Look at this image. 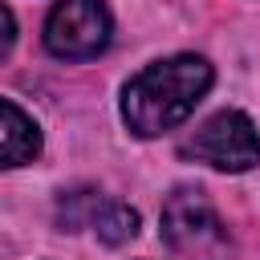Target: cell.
<instances>
[{"label": "cell", "instance_id": "4", "mask_svg": "<svg viewBox=\"0 0 260 260\" xmlns=\"http://www.w3.org/2000/svg\"><path fill=\"white\" fill-rule=\"evenodd\" d=\"M114 37L106 0H57L45 20V49L61 61H89Z\"/></svg>", "mask_w": 260, "mask_h": 260}, {"label": "cell", "instance_id": "2", "mask_svg": "<svg viewBox=\"0 0 260 260\" xmlns=\"http://www.w3.org/2000/svg\"><path fill=\"white\" fill-rule=\"evenodd\" d=\"M162 240L183 260H232V236L203 187H175L167 195Z\"/></svg>", "mask_w": 260, "mask_h": 260}, {"label": "cell", "instance_id": "7", "mask_svg": "<svg viewBox=\"0 0 260 260\" xmlns=\"http://www.w3.org/2000/svg\"><path fill=\"white\" fill-rule=\"evenodd\" d=\"M102 191H93V187H77V191H65L61 199H57V223L65 228V232H81V228H89L93 223V215H98V207H102Z\"/></svg>", "mask_w": 260, "mask_h": 260}, {"label": "cell", "instance_id": "6", "mask_svg": "<svg viewBox=\"0 0 260 260\" xmlns=\"http://www.w3.org/2000/svg\"><path fill=\"white\" fill-rule=\"evenodd\" d=\"M89 232H93L102 244H114V248H118V244H126V240L138 236V211L126 207V203H118V199H102Z\"/></svg>", "mask_w": 260, "mask_h": 260}, {"label": "cell", "instance_id": "3", "mask_svg": "<svg viewBox=\"0 0 260 260\" xmlns=\"http://www.w3.org/2000/svg\"><path fill=\"white\" fill-rule=\"evenodd\" d=\"M179 150H183V158H195V162H207L215 171L240 175V171L260 167V130L244 110H219Z\"/></svg>", "mask_w": 260, "mask_h": 260}, {"label": "cell", "instance_id": "1", "mask_svg": "<svg viewBox=\"0 0 260 260\" xmlns=\"http://www.w3.org/2000/svg\"><path fill=\"white\" fill-rule=\"evenodd\" d=\"M215 69L199 53H175L167 61L146 65L122 89V118L138 138H158L191 118V110L207 98Z\"/></svg>", "mask_w": 260, "mask_h": 260}, {"label": "cell", "instance_id": "5", "mask_svg": "<svg viewBox=\"0 0 260 260\" xmlns=\"http://www.w3.org/2000/svg\"><path fill=\"white\" fill-rule=\"evenodd\" d=\"M0 114H4V126H0V158H4V167L32 162L41 154V130H37V122L12 98L0 102Z\"/></svg>", "mask_w": 260, "mask_h": 260}]
</instances>
